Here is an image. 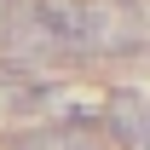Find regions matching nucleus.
Masks as SVG:
<instances>
[{
    "label": "nucleus",
    "instance_id": "1",
    "mask_svg": "<svg viewBox=\"0 0 150 150\" xmlns=\"http://www.w3.org/2000/svg\"><path fill=\"white\" fill-rule=\"evenodd\" d=\"M144 18L127 0H81V52H139Z\"/></svg>",
    "mask_w": 150,
    "mask_h": 150
},
{
    "label": "nucleus",
    "instance_id": "2",
    "mask_svg": "<svg viewBox=\"0 0 150 150\" xmlns=\"http://www.w3.org/2000/svg\"><path fill=\"white\" fill-rule=\"evenodd\" d=\"M0 40H6V52H18V58L52 52V35H46V23H40V0H6V29H0Z\"/></svg>",
    "mask_w": 150,
    "mask_h": 150
},
{
    "label": "nucleus",
    "instance_id": "3",
    "mask_svg": "<svg viewBox=\"0 0 150 150\" xmlns=\"http://www.w3.org/2000/svg\"><path fill=\"white\" fill-rule=\"evenodd\" d=\"M98 121H104V133H110V139H121L127 150L150 139V115H144V104H139L133 93H115L110 104H104V115H98Z\"/></svg>",
    "mask_w": 150,
    "mask_h": 150
},
{
    "label": "nucleus",
    "instance_id": "4",
    "mask_svg": "<svg viewBox=\"0 0 150 150\" xmlns=\"http://www.w3.org/2000/svg\"><path fill=\"white\" fill-rule=\"evenodd\" d=\"M40 23H46L52 46L81 52V0H40Z\"/></svg>",
    "mask_w": 150,
    "mask_h": 150
},
{
    "label": "nucleus",
    "instance_id": "5",
    "mask_svg": "<svg viewBox=\"0 0 150 150\" xmlns=\"http://www.w3.org/2000/svg\"><path fill=\"white\" fill-rule=\"evenodd\" d=\"M12 150H93V144H87L81 133L64 127V133H29V139H18Z\"/></svg>",
    "mask_w": 150,
    "mask_h": 150
},
{
    "label": "nucleus",
    "instance_id": "6",
    "mask_svg": "<svg viewBox=\"0 0 150 150\" xmlns=\"http://www.w3.org/2000/svg\"><path fill=\"white\" fill-rule=\"evenodd\" d=\"M0 29H6V0H0Z\"/></svg>",
    "mask_w": 150,
    "mask_h": 150
}]
</instances>
